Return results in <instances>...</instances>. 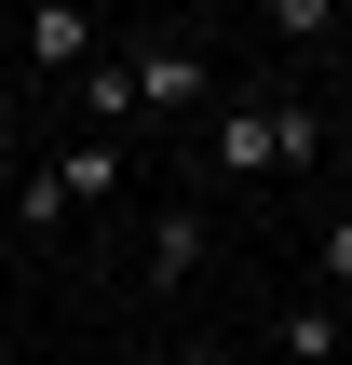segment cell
Returning <instances> with one entry per match:
<instances>
[{"mask_svg": "<svg viewBox=\"0 0 352 365\" xmlns=\"http://www.w3.org/2000/svg\"><path fill=\"white\" fill-rule=\"evenodd\" d=\"M312 149H326V108H298V95H244L203 122V176H298Z\"/></svg>", "mask_w": 352, "mask_h": 365, "instance_id": "6da1fadb", "label": "cell"}, {"mask_svg": "<svg viewBox=\"0 0 352 365\" xmlns=\"http://www.w3.org/2000/svg\"><path fill=\"white\" fill-rule=\"evenodd\" d=\"M122 190V149H54L41 176H27V230H54L68 203H109Z\"/></svg>", "mask_w": 352, "mask_h": 365, "instance_id": "7a4b0ae2", "label": "cell"}, {"mask_svg": "<svg viewBox=\"0 0 352 365\" xmlns=\"http://www.w3.org/2000/svg\"><path fill=\"white\" fill-rule=\"evenodd\" d=\"M203 244H217V230H203V203H190V190H176V203H163V217H149V284H163V298H176V284H190V271H203Z\"/></svg>", "mask_w": 352, "mask_h": 365, "instance_id": "3957f363", "label": "cell"}, {"mask_svg": "<svg viewBox=\"0 0 352 365\" xmlns=\"http://www.w3.org/2000/svg\"><path fill=\"white\" fill-rule=\"evenodd\" d=\"M14 41H27V68H95V14H81V0H41Z\"/></svg>", "mask_w": 352, "mask_h": 365, "instance_id": "277c9868", "label": "cell"}, {"mask_svg": "<svg viewBox=\"0 0 352 365\" xmlns=\"http://www.w3.org/2000/svg\"><path fill=\"white\" fill-rule=\"evenodd\" d=\"M136 108H203V54L190 41H149L136 54Z\"/></svg>", "mask_w": 352, "mask_h": 365, "instance_id": "5b68a950", "label": "cell"}, {"mask_svg": "<svg viewBox=\"0 0 352 365\" xmlns=\"http://www.w3.org/2000/svg\"><path fill=\"white\" fill-rule=\"evenodd\" d=\"M285 365H339V312H326V298L285 312Z\"/></svg>", "mask_w": 352, "mask_h": 365, "instance_id": "8992f818", "label": "cell"}, {"mask_svg": "<svg viewBox=\"0 0 352 365\" xmlns=\"http://www.w3.org/2000/svg\"><path fill=\"white\" fill-rule=\"evenodd\" d=\"M81 95H95V122H136V54H95Z\"/></svg>", "mask_w": 352, "mask_h": 365, "instance_id": "52a82bcc", "label": "cell"}, {"mask_svg": "<svg viewBox=\"0 0 352 365\" xmlns=\"http://www.w3.org/2000/svg\"><path fill=\"white\" fill-rule=\"evenodd\" d=\"M312 257H326V284H352V217L326 230V244H312Z\"/></svg>", "mask_w": 352, "mask_h": 365, "instance_id": "ba28073f", "label": "cell"}, {"mask_svg": "<svg viewBox=\"0 0 352 365\" xmlns=\"http://www.w3.org/2000/svg\"><path fill=\"white\" fill-rule=\"evenodd\" d=\"M0 135H14V81H0Z\"/></svg>", "mask_w": 352, "mask_h": 365, "instance_id": "9c48e42d", "label": "cell"}, {"mask_svg": "<svg viewBox=\"0 0 352 365\" xmlns=\"http://www.w3.org/2000/svg\"><path fill=\"white\" fill-rule=\"evenodd\" d=\"M339 365H352V352H339Z\"/></svg>", "mask_w": 352, "mask_h": 365, "instance_id": "30bf717a", "label": "cell"}]
</instances>
